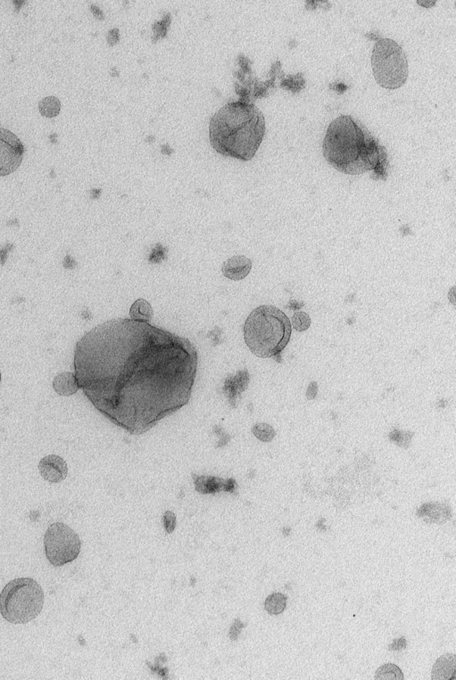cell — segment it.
Segmentation results:
<instances>
[{
  "instance_id": "cell-1",
  "label": "cell",
  "mask_w": 456,
  "mask_h": 680,
  "mask_svg": "<svg viewBox=\"0 0 456 680\" xmlns=\"http://www.w3.org/2000/svg\"><path fill=\"white\" fill-rule=\"evenodd\" d=\"M189 340L149 323L109 320L74 351L80 389L100 413L133 435H143L189 403L198 370Z\"/></svg>"
},
{
  "instance_id": "cell-2",
  "label": "cell",
  "mask_w": 456,
  "mask_h": 680,
  "mask_svg": "<svg viewBox=\"0 0 456 680\" xmlns=\"http://www.w3.org/2000/svg\"><path fill=\"white\" fill-rule=\"evenodd\" d=\"M326 161L340 173L360 175L375 170L383 161V150L370 131L349 115L337 118L323 141Z\"/></svg>"
},
{
  "instance_id": "cell-3",
  "label": "cell",
  "mask_w": 456,
  "mask_h": 680,
  "mask_svg": "<svg viewBox=\"0 0 456 680\" xmlns=\"http://www.w3.org/2000/svg\"><path fill=\"white\" fill-rule=\"evenodd\" d=\"M210 141L219 154L242 161L254 157L264 139V115L254 105L231 103L212 116Z\"/></svg>"
},
{
  "instance_id": "cell-4",
  "label": "cell",
  "mask_w": 456,
  "mask_h": 680,
  "mask_svg": "<svg viewBox=\"0 0 456 680\" xmlns=\"http://www.w3.org/2000/svg\"><path fill=\"white\" fill-rule=\"evenodd\" d=\"M292 324L284 312L274 306L255 308L244 324V337L252 354L262 358H275L286 348Z\"/></svg>"
},
{
  "instance_id": "cell-5",
  "label": "cell",
  "mask_w": 456,
  "mask_h": 680,
  "mask_svg": "<svg viewBox=\"0 0 456 680\" xmlns=\"http://www.w3.org/2000/svg\"><path fill=\"white\" fill-rule=\"evenodd\" d=\"M43 604V589L33 579L12 580L0 593V613L12 624H26L36 619Z\"/></svg>"
},
{
  "instance_id": "cell-6",
  "label": "cell",
  "mask_w": 456,
  "mask_h": 680,
  "mask_svg": "<svg viewBox=\"0 0 456 680\" xmlns=\"http://www.w3.org/2000/svg\"><path fill=\"white\" fill-rule=\"evenodd\" d=\"M371 67L375 80L384 89H399L408 78L407 58L402 46L393 40L381 39L375 44Z\"/></svg>"
},
{
  "instance_id": "cell-7",
  "label": "cell",
  "mask_w": 456,
  "mask_h": 680,
  "mask_svg": "<svg viewBox=\"0 0 456 680\" xmlns=\"http://www.w3.org/2000/svg\"><path fill=\"white\" fill-rule=\"evenodd\" d=\"M44 547L50 564L61 567L79 557L81 542L77 533L67 524L56 523L49 527L44 536Z\"/></svg>"
},
{
  "instance_id": "cell-8",
  "label": "cell",
  "mask_w": 456,
  "mask_h": 680,
  "mask_svg": "<svg viewBox=\"0 0 456 680\" xmlns=\"http://www.w3.org/2000/svg\"><path fill=\"white\" fill-rule=\"evenodd\" d=\"M24 146L12 131L0 127V177L14 173L24 160Z\"/></svg>"
},
{
  "instance_id": "cell-9",
  "label": "cell",
  "mask_w": 456,
  "mask_h": 680,
  "mask_svg": "<svg viewBox=\"0 0 456 680\" xmlns=\"http://www.w3.org/2000/svg\"><path fill=\"white\" fill-rule=\"evenodd\" d=\"M39 470L42 478L50 483H59L67 477V462L56 455H49L43 457L39 464Z\"/></svg>"
},
{
  "instance_id": "cell-10",
  "label": "cell",
  "mask_w": 456,
  "mask_h": 680,
  "mask_svg": "<svg viewBox=\"0 0 456 680\" xmlns=\"http://www.w3.org/2000/svg\"><path fill=\"white\" fill-rule=\"evenodd\" d=\"M196 489L202 494H210L220 491L233 492L237 489L235 480H223L214 476H193Z\"/></svg>"
},
{
  "instance_id": "cell-11",
  "label": "cell",
  "mask_w": 456,
  "mask_h": 680,
  "mask_svg": "<svg viewBox=\"0 0 456 680\" xmlns=\"http://www.w3.org/2000/svg\"><path fill=\"white\" fill-rule=\"evenodd\" d=\"M252 261L246 256L236 255L224 262L223 265V273L227 279L239 281L248 277L251 271Z\"/></svg>"
},
{
  "instance_id": "cell-12",
  "label": "cell",
  "mask_w": 456,
  "mask_h": 680,
  "mask_svg": "<svg viewBox=\"0 0 456 680\" xmlns=\"http://www.w3.org/2000/svg\"><path fill=\"white\" fill-rule=\"evenodd\" d=\"M431 679L433 680L456 679V655L445 654L434 664Z\"/></svg>"
},
{
  "instance_id": "cell-13",
  "label": "cell",
  "mask_w": 456,
  "mask_h": 680,
  "mask_svg": "<svg viewBox=\"0 0 456 680\" xmlns=\"http://www.w3.org/2000/svg\"><path fill=\"white\" fill-rule=\"evenodd\" d=\"M53 387L58 394L71 396L80 389L79 383L74 373L64 372L58 374L53 381Z\"/></svg>"
},
{
  "instance_id": "cell-14",
  "label": "cell",
  "mask_w": 456,
  "mask_h": 680,
  "mask_svg": "<svg viewBox=\"0 0 456 680\" xmlns=\"http://www.w3.org/2000/svg\"><path fill=\"white\" fill-rule=\"evenodd\" d=\"M131 320L137 322L150 323L153 317V308L146 299H139L131 306L130 310Z\"/></svg>"
},
{
  "instance_id": "cell-15",
  "label": "cell",
  "mask_w": 456,
  "mask_h": 680,
  "mask_svg": "<svg viewBox=\"0 0 456 680\" xmlns=\"http://www.w3.org/2000/svg\"><path fill=\"white\" fill-rule=\"evenodd\" d=\"M39 111L43 117L55 118L60 114L61 102L56 96H50L40 100Z\"/></svg>"
},
{
  "instance_id": "cell-16",
  "label": "cell",
  "mask_w": 456,
  "mask_h": 680,
  "mask_svg": "<svg viewBox=\"0 0 456 680\" xmlns=\"http://www.w3.org/2000/svg\"><path fill=\"white\" fill-rule=\"evenodd\" d=\"M287 597L282 593H273L264 602V609L268 613L277 616L286 609Z\"/></svg>"
},
{
  "instance_id": "cell-17",
  "label": "cell",
  "mask_w": 456,
  "mask_h": 680,
  "mask_svg": "<svg viewBox=\"0 0 456 680\" xmlns=\"http://www.w3.org/2000/svg\"><path fill=\"white\" fill-rule=\"evenodd\" d=\"M375 679L380 680H403L404 674L396 664L386 663L380 666L375 673Z\"/></svg>"
},
{
  "instance_id": "cell-18",
  "label": "cell",
  "mask_w": 456,
  "mask_h": 680,
  "mask_svg": "<svg viewBox=\"0 0 456 680\" xmlns=\"http://www.w3.org/2000/svg\"><path fill=\"white\" fill-rule=\"evenodd\" d=\"M253 435H254L259 441L264 442H270L273 441L276 433L273 426L270 424L265 423H259L255 424L252 428Z\"/></svg>"
},
{
  "instance_id": "cell-19",
  "label": "cell",
  "mask_w": 456,
  "mask_h": 680,
  "mask_svg": "<svg viewBox=\"0 0 456 680\" xmlns=\"http://www.w3.org/2000/svg\"><path fill=\"white\" fill-rule=\"evenodd\" d=\"M293 329L298 332H304L311 326V318L305 312H296L292 317Z\"/></svg>"
},
{
  "instance_id": "cell-20",
  "label": "cell",
  "mask_w": 456,
  "mask_h": 680,
  "mask_svg": "<svg viewBox=\"0 0 456 680\" xmlns=\"http://www.w3.org/2000/svg\"><path fill=\"white\" fill-rule=\"evenodd\" d=\"M164 525L168 533L174 532L175 526H176V516H175L173 512H165L164 516Z\"/></svg>"
},
{
  "instance_id": "cell-21",
  "label": "cell",
  "mask_w": 456,
  "mask_h": 680,
  "mask_svg": "<svg viewBox=\"0 0 456 680\" xmlns=\"http://www.w3.org/2000/svg\"><path fill=\"white\" fill-rule=\"evenodd\" d=\"M244 627H245V625H244V624H242L239 620H235V623H234V625L231 627L230 633V638L233 639V640H237V636H239L240 634V631H242Z\"/></svg>"
},
{
  "instance_id": "cell-22",
  "label": "cell",
  "mask_w": 456,
  "mask_h": 680,
  "mask_svg": "<svg viewBox=\"0 0 456 680\" xmlns=\"http://www.w3.org/2000/svg\"><path fill=\"white\" fill-rule=\"evenodd\" d=\"M0 383H1V373H0Z\"/></svg>"
}]
</instances>
